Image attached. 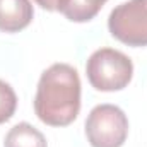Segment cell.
<instances>
[{"label": "cell", "mask_w": 147, "mask_h": 147, "mask_svg": "<svg viewBox=\"0 0 147 147\" xmlns=\"http://www.w3.org/2000/svg\"><path fill=\"white\" fill-rule=\"evenodd\" d=\"M108 0H69L62 14L72 22H87L98 16Z\"/></svg>", "instance_id": "52a82bcc"}, {"label": "cell", "mask_w": 147, "mask_h": 147, "mask_svg": "<svg viewBox=\"0 0 147 147\" xmlns=\"http://www.w3.org/2000/svg\"><path fill=\"white\" fill-rule=\"evenodd\" d=\"M34 10L29 0H0V31L19 33L31 24Z\"/></svg>", "instance_id": "5b68a950"}, {"label": "cell", "mask_w": 147, "mask_h": 147, "mask_svg": "<svg viewBox=\"0 0 147 147\" xmlns=\"http://www.w3.org/2000/svg\"><path fill=\"white\" fill-rule=\"evenodd\" d=\"M86 74L91 86L98 91H121L132 80L134 65L125 53L113 48H101L89 57Z\"/></svg>", "instance_id": "7a4b0ae2"}, {"label": "cell", "mask_w": 147, "mask_h": 147, "mask_svg": "<svg viewBox=\"0 0 147 147\" xmlns=\"http://www.w3.org/2000/svg\"><path fill=\"white\" fill-rule=\"evenodd\" d=\"M113 38L128 46H147V0H128L115 7L108 19Z\"/></svg>", "instance_id": "277c9868"}, {"label": "cell", "mask_w": 147, "mask_h": 147, "mask_svg": "<svg viewBox=\"0 0 147 147\" xmlns=\"http://www.w3.org/2000/svg\"><path fill=\"white\" fill-rule=\"evenodd\" d=\"M38 5L45 10H50V12H62L67 5L69 0H34Z\"/></svg>", "instance_id": "9c48e42d"}, {"label": "cell", "mask_w": 147, "mask_h": 147, "mask_svg": "<svg viewBox=\"0 0 147 147\" xmlns=\"http://www.w3.org/2000/svg\"><path fill=\"white\" fill-rule=\"evenodd\" d=\"M86 135L92 147H121L128 135L127 115L115 105L92 108L86 120Z\"/></svg>", "instance_id": "3957f363"}, {"label": "cell", "mask_w": 147, "mask_h": 147, "mask_svg": "<svg viewBox=\"0 0 147 147\" xmlns=\"http://www.w3.org/2000/svg\"><path fill=\"white\" fill-rule=\"evenodd\" d=\"M5 147H48L45 135L33 125L22 121L9 130L5 135Z\"/></svg>", "instance_id": "8992f818"}, {"label": "cell", "mask_w": 147, "mask_h": 147, "mask_svg": "<svg viewBox=\"0 0 147 147\" xmlns=\"http://www.w3.org/2000/svg\"><path fill=\"white\" fill-rule=\"evenodd\" d=\"M16 108H17V96L14 89L7 82L0 80V125L14 116Z\"/></svg>", "instance_id": "ba28073f"}, {"label": "cell", "mask_w": 147, "mask_h": 147, "mask_svg": "<svg viewBox=\"0 0 147 147\" xmlns=\"http://www.w3.org/2000/svg\"><path fill=\"white\" fill-rule=\"evenodd\" d=\"M80 111V79L67 63H55L41 74L34 96V113L50 127H67Z\"/></svg>", "instance_id": "6da1fadb"}]
</instances>
